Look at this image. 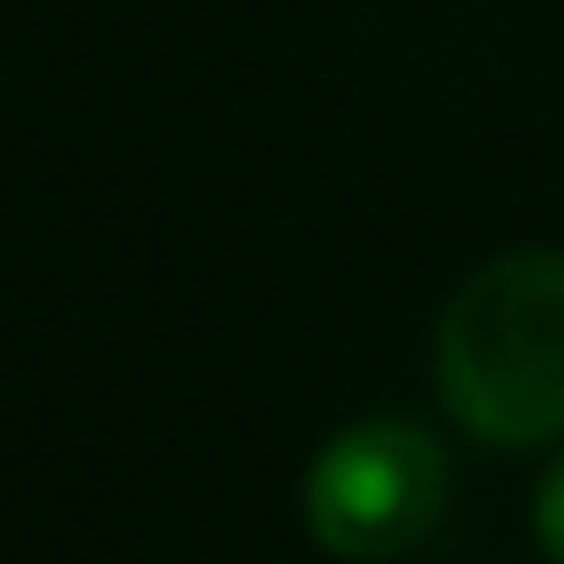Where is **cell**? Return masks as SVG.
<instances>
[{
	"label": "cell",
	"mask_w": 564,
	"mask_h": 564,
	"mask_svg": "<svg viewBox=\"0 0 564 564\" xmlns=\"http://www.w3.org/2000/svg\"><path fill=\"white\" fill-rule=\"evenodd\" d=\"M438 392L485 445L564 432V252H505L465 279L438 326Z\"/></svg>",
	"instance_id": "6da1fadb"
},
{
	"label": "cell",
	"mask_w": 564,
	"mask_h": 564,
	"mask_svg": "<svg viewBox=\"0 0 564 564\" xmlns=\"http://www.w3.org/2000/svg\"><path fill=\"white\" fill-rule=\"evenodd\" d=\"M452 491L445 445L412 419H372L339 432L306 478L313 538L346 564H386L412 551Z\"/></svg>",
	"instance_id": "7a4b0ae2"
},
{
	"label": "cell",
	"mask_w": 564,
	"mask_h": 564,
	"mask_svg": "<svg viewBox=\"0 0 564 564\" xmlns=\"http://www.w3.org/2000/svg\"><path fill=\"white\" fill-rule=\"evenodd\" d=\"M538 538H544V551L564 564V458L544 471V485H538Z\"/></svg>",
	"instance_id": "3957f363"
}]
</instances>
